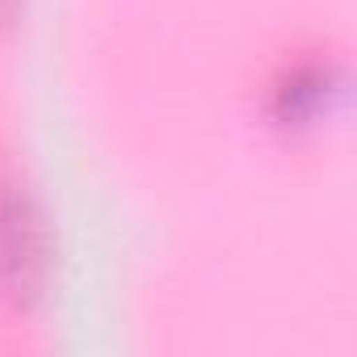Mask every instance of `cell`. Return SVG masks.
I'll return each instance as SVG.
<instances>
[{"mask_svg": "<svg viewBox=\"0 0 357 357\" xmlns=\"http://www.w3.org/2000/svg\"><path fill=\"white\" fill-rule=\"evenodd\" d=\"M55 269V236L43 198L17 172H0V298L17 311L43 303Z\"/></svg>", "mask_w": 357, "mask_h": 357, "instance_id": "cell-1", "label": "cell"}, {"mask_svg": "<svg viewBox=\"0 0 357 357\" xmlns=\"http://www.w3.org/2000/svg\"><path fill=\"white\" fill-rule=\"evenodd\" d=\"M349 93V72L336 55L324 51H307L294 59H282L273 68V76L265 80V122L286 135V139H303L315 135L319 126H328Z\"/></svg>", "mask_w": 357, "mask_h": 357, "instance_id": "cell-2", "label": "cell"}, {"mask_svg": "<svg viewBox=\"0 0 357 357\" xmlns=\"http://www.w3.org/2000/svg\"><path fill=\"white\" fill-rule=\"evenodd\" d=\"M17 5H22V0H0V26H13V17H17Z\"/></svg>", "mask_w": 357, "mask_h": 357, "instance_id": "cell-3", "label": "cell"}]
</instances>
